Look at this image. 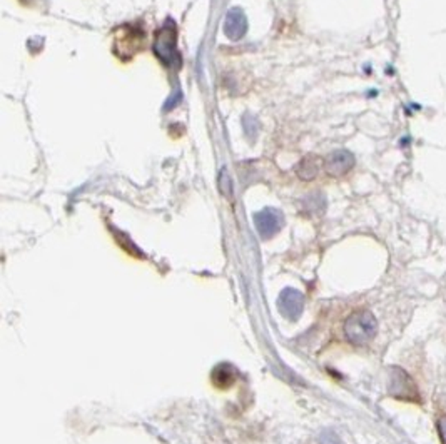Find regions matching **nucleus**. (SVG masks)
Here are the masks:
<instances>
[{
    "label": "nucleus",
    "instance_id": "obj_1",
    "mask_svg": "<svg viewBox=\"0 0 446 444\" xmlns=\"http://www.w3.org/2000/svg\"><path fill=\"white\" fill-rule=\"evenodd\" d=\"M346 338L353 344H365L371 341L376 334V319L369 311H356L345 324Z\"/></svg>",
    "mask_w": 446,
    "mask_h": 444
},
{
    "label": "nucleus",
    "instance_id": "obj_2",
    "mask_svg": "<svg viewBox=\"0 0 446 444\" xmlns=\"http://www.w3.org/2000/svg\"><path fill=\"white\" fill-rule=\"evenodd\" d=\"M154 50L166 67H173L176 59V27L173 22H166V26L157 32Z\"/></svg>",
    "mask_w": 446,
    "mask_h": 444
},
{
    "label": "nucleus",
    "instance_id": "obj_3",
    "mask_svg": "<svg viewBox=\"0 0 446 444\" xmlns=\"http://www.w3.org/2000/svg\"><path fill=\"white\" fill-rule=\"evenodd\" d=\"M389 393L394 398L405 399V401H420V394H418V387L413 383V379L409 378L405 371L394 367L391 371V379H389Z\"/></svg>",
    "mask_w": 446,
    "mask_h": 444
},
{
    "label": "nucleus",
    "instance_id": "obj_4",
    "mask_svg": "<svg viewBox=\"0 0 446 444\" xmlns=\"http://www.w3.org/2000/svg\"><path fill=\"white\" fill-rule=\"evenodd\" d=\"M246 30H248V21L246 15L242 14L241 9H231L226 15L224 21V34L229 41L237 42L244 37Z\"/></svg>",
    "mask_w": 446,
    "mask_h": 444
},
{
    "label": "nucleus",
    "instance_id": "obj_5",
    "mask_svg": "<svg viewBox=\"0 0 446 444\" xmlns=\"http://www.w3.org/2000/svg\"><path fill=\"white\" fill-rule=\"evenodd\" d=\"M353 164L354 157L348 151H334L324 159V169L331 175H345Z\"/></svg>",
    "mask_w": 446,
    "mask_h": 444
},
{
    "label": "nucleus",
    "instance_id": "obj_6",
    "mask_svg": "<svg viewBox=\"0 0 446 444\" xmlns=\"http://www.w3.org/2000/svg\"><path fill=\"white\" fill-rule=\"evenodd\" d=\"M254 221H256L258 231H260L262 238H269V235H273L278 229H280L282 219L276 211L266 209L260 212V214H256Z\"/></svg>",
    "mask_w": 446,
    "mask_h": 444
},
{
    "label": "nucleus",
    "instance_id": "obj_7",
    "mask_svg": "<svg viewBox=\"0 0 446 444\" xmlns=\"http://www.w3.org/2000/svg\"><path fill=\"white\" fill-rule=\"evenodd\" d=\"M320 159L314 157V155H308V157H304L302 161L300 162V166H298V175H300L301 179H304V181H311L318 175V171H320Z\"/></svg>",
    "mask_w": 446,
    "mask_h": 444
},
{
    "label": "nucleus",
    "instance_id": "obj_8",
    "mask_svg": "<svg viewBox=\"0 0 446 444\" xmlns=\"http://www.w3.org/2000/svg\"><path fill=\"white\" fill-rule=\"evenodd\" d=\"M221 379L224 381L222 387L231 386V384H233V381H234L233 369H231V366H228V364H224V366H219L217 369L213 373V381L216 383V386L219 383H221Z\"/></svg>",
    "mask_w": 446,
    "mask_h": 444
},
{
    "label": "nucleus",
    "instance_id": "obj_9",
    "mask_svg": "<svg viewBox=\"0 0 446 444\" xmlns=\"http://www.w3.org/2000/svg\"><path fill=\"white\" fill-rule=\"evenodd\" d=\"M440 431H441V436H443V439L446 441V418L440 419Z\"/></svg>",
    "mask_w": 446,
    "mask_h": 444
}]
</instances>
